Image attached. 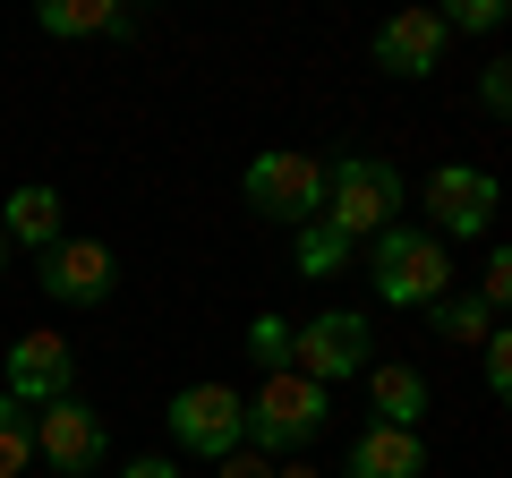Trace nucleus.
<instances>
[{
  "instance_id": "obj_20",
  "label": "nucleus",
  "mask_w": 512,
  "mask_h": 478,
  "mask_svg": "<svg viewBox=\"0 0 512 478\" xmlns=\"http://www.w3.org/2000/svg\"><path fill=\"white\" fill-rule=\"evenodd\" d=\"M436 18H444V35H453V26L461 35H495V26H504V0H453V9H436Z\"/></svg>"
},
{
  "instance_id": "obj_16",
  "label": "nucleus",
  "mask_w": 512,
  "mask_h": 478,
  "mask_svg": "<svg viewBox=\"0 0 512 478\" xmlns=\"http://www.w3.org/2000/svg\"><path fill=\"white\" fill-rule=\"evenodd\" d=\"M342 265H350V239L333 231V222H308V231H299V274L325 282V274H342Z\"/></svg>"
},
{
  "instance_id": "obj_26",
  "label": "nucleus",
  "mask_w": 512,
  "mask_h": 478,
  "mask_svg": "<svg viewBox=\"0 0 512 478\" xmlns=\"http://www.w3.org/2000/svg\"><path fill=\"white\" fill-rule=\"evenodd\" d=\"M274 478H316V470H308V461H291V470H274Z\"/></svg>"
},
{
  "instance_id": "obj_14",
  "label": "nucleus",
  "mask_w": 512,
  "mask_h": 478,
  "mask_svg": "<svg viewBox=\"0 0 512 478\" xmlns=\"http://www.w3.org/2000/svg\"><path fill=\"white\" fill-rule=\"evenodd\" d=\"M367 393H376V427H419V410H427V376L419 368H367Z\"/></svg>"
},
{
  "instance_id": "obj_11",
  "label": "nucleus",
  "mask_w": 512,
  "mask_h": 478,
  "mask_svg": "<svg viewBox=\"0 0 512 478\" xmlns=\"http://www.w3.org/2000/svg\"><path fill=\"white\" fill-rule=\"evenodd\" d=\"M444 18L436 9H393V18L376 26V69H393V77H427V69H444Z\"/></svg>"
},
{
  "instance_id": "obj_12",
  "label": "nucleus",
  "mask_w": 512,
  "mask_h": 478,
  "mask_svg": "<svg viewBox=\"0 0 512 478\" xmlns=\"http://www.w3.org/2000/svg\"><path fill=\"white\" fill-rule=\"evenodd\" d=\"M60 222H69V205H60V188L52 180H26V188H9V197H0V239H9V248H52L60 239Z\"/></svg>"
},
{
  "instance_id": "obj_8",
  "label": "nucleus",
  "mask_w": 512,
  "mask_h": 478,
  "mask_svg": "<svg viewBox=\"0 0 512 478\" xmlns=\"http://www.w3.org/2000/svg\"><path fill=\"white\" fill-rule=\"evenodd\" d=\"M427 214H436V239H478L495 222V171H478V163L427 171Z\"/></svg>"
},
{
  "instance_id": "obj_10",
  "label": "nucleus",
  "mask_w": 512,
  "mask_h": 478,
  "mask_svg": "<svg viewBox=\"0 0 512 478\" xmlns=\"http://www.w3.org/2000/svg\"><path fill=\"white\" fill-rule=\"evenodd\" d=\"M0 393L18 410H43V402H60V393H77L69 342H60V333H18V342H9V385Z\"/></svg>"
},
{
  "instance_id": "obj_21",
  "label": "nucleus",
  "mask_w": 512,
  "mask_h": 478,
  "mask_svg": "<svg viewBox=\"0 0 512 478\" xmlns=\"http://www.w3.org/2000/svg\"><path fill=\"white\" fill-rule=\"evenodd\" d=\"M478 359H487V393H512V333H504V325L478 342Z\"/></svg>"
},
{
  "instance_id": "obj_23",
  "label": "nucleus",
  "mask_w": 512,
  "mask_h": 478,
  "mask_svg": "<svg viewBox=\"0 0 512 478\" xmlns=\"http://www.w3.org/2000/svg\"><path fill=\"white\" fill-rule=\"evenodd\" d=\"M478 103H487V111H512V60H487V77H478Z\"/></svg>"
},
{
  "instance_id": "obj_4",
  "label": "nucleus",
  "mask_w": 512,
  "mask_h": 478,
  "mask_svg": "<svg viewBox=\"0 0 512 478\" xmlns=\"http://www.w3.org/2000/svg\"><path fill=\"white\" fill-rule=\"evenodd\" d=\"M239 197H248L265 222L308 231V222L325 214V163H316V154H299V146H274V154H256V163L239 171Z\"/></svg>"
},
{
  "instance_id": "obj_9",
  "label": "nucleus",
  "mask_w": 512,
  "mask_h": 478,
  "mask_svg": "<svg viewBox=\"0 0 512 478\" xmlns=\"http://www.w3.org/2000/svg\"><path fill=\"white\" fill-rule=\"evenodd\" d=\"M35 282L60 299V308H103L111 282H120V265H111L103 239H52V248H43V274H35Z\"/></svg>"
},
{
  "instance_id": "obj_18",
  "label": "nucleus",
  "mask_w": 512,
  "mask_h": 478,
  "mask_svg": "<svg viewBox=\"0 0 512 478\" xmlns=\"http://www.w3.org/2000/svg\"><path fill=\"white\" fill-rule=\"evenodd\" d=\"M427 316H436V333H444V342H487V333H495V316L478 308V299H453V291H444Z\"/></svg>"
},
{
  "instance_id": "obj_7",
  "label": "nucleus",
  "mask_w": 512,
  "mask_h": 478,
  "mask_svg": "<svg viewBox=\"0 0 512 478\" xmlns=\"http://www.w3.org/2000/svg\"><path fill=\"white\" fill-rule=\"evenodd\" d=\"M35 453L52 461V470H69V478L103 470V453H111V436H103V410H94V402H77V393L43 402V410H35Z\"/></svg>"
},
{
  "instance_id": "obj_1",
  "label": "nucleus",
  "mask_w": 512,
  "mask_h": 478,
  "mask_svg": "<svg viewBox=\"0 0 512 478\" xmlns=\"http://www.w3.org/2000/svg\"><path fill=\"white\" fill-rule=\"evenodd\" d=\"M367 282H376L384 308H436V299L453 291V257H444V239H436V231H410V222H393V231H376Z\"/></svg>"
},
{
  "instance_id": "obj_22",
  "label": "nucleus",
  "mask_w": 512,
  "mask_h": 478,
  "mask_svg": "<svg viewBox=\"0 0 512 478\" xmlns=\"http://www.w3.org/2000/svg\"><path fill=\"white\" fill-rule=\"evenodd\" d=\"M504 299H512V257H504V248H495V257H487V282H478V308H504Z\"/></svg>"
},
{
  "instance_id": "obj_15",
  "label": "nucleus",
  "mask_w": 512,
  "mask_h": 478,
  "mask_svg": "<svg viewBox=\"0 0 512 478\" xmlns=\"http://www.w3.org/2000/svg\"><path fill=\"white\" fill-rule=\"evenodd\" d=\"M35 26L43 35H128V9L120 0H43Z\"/></svg>"
},
{
  "instance_id": "obj_3",
  "label": "nucleus",
  "mask_w": 512,
  "mask_h": 478,
  "mask_svg": "<svg viewBox=\"0 0 512 478\" xmlns=\"http://www.w3.org/2000/svg\"><path fill=\"white\" fill-rule=\"evenodd\" d=\"M239 402H248V436H256V453H299V444L325 427L333 393L308 385L299 368H274V376H256V393H239Z\"/></svg>"
},
{
  "instance_id": "obj_19",
  "label": "nucleus",
  "mask_w": 512,
  "mask_h": 478,
  "mask_svg": "<svg viewBox=\"0 0 512 478\" xmlns=\"http://www.w3.org/2000/svg\"><path fill=\"white\" fill-rule=\"evenodd\" d=\"M248 359H256L265 376H274V368H291V325L256 308V325H248Z\"/></svg>"
},
{
  "instance_id": "obj_24",
  "label": "nucleus",
  "mask_w": 512,
  "mask_h": 478,
  "mask_svg": "<svg viewBox=\"0 0 512 478\" xmlns=\"http://www.w3.org/2000/svg\"><path fill=\"white\" fill-rule=\"evenodd\" d=\"M222 478H274V461H265V453H248V444H239V453H222Z\"/></svg>"
},
{
  "instance_id": "obj_5",
  "label": "nucleus",
  "mask_w": 512,
  "mask_h": 478,
  "mask_svg": "<svg viewBox=\"0 0 512 478\" xmlns=\"http://www.w3.org/2000/svg\"><path fill=\"white\" fill-rule=\"evenodd\" d=\"M291 368L308 376V385H342V376H367L376 368V333H367L359 308H325L308 316V325H291Z\"/></svg>"
},
{
  "instance_id": "obj_27",
  "label": "nucleus",
  "mask_w": 512,
  "mask_h": 478,
  "mask_svg": "<svg viewBox=\"0 0 512 478\" xmlns=\"http://www.w3.org/2000/svg\"><path fill=\"white\" fill-rule=\"evenodd\" d=\"M0 265H9V239H0Z\"/></svg>"
},
{
  "instance_id": "obj_13",
  "label": "nucleus",
  "mask_w": 512,
  "mask_h": 478,
  "mask_svg": "<svg viewBox=\"0 0 512 478\" xmlns=\"http://www.w3.org/2000/svg\"><path fill=\"white\" fill-rule=\"evenodd\" d=\"M342 470L350 478H427V444H419V427H359Z\"/></svg>"
},
{
  "instance_id": "obj_17",
  "label": "nucleus",
  "mask_w": 512,
  "mask_h": 478,
  "mask_svg": "<svg viewBox=\"0 0 512 478\" xmlns=\"http://www.w3.org/2000/svg\"><path fill=\"white\" fill-rule=\"evenodd\" d=\"M26 461H35V419L0 393V478H26Z\"/></svg>"
},
{
  "instance_id": "obj_6",
  "label": "nucleus",
  "mask_w": 512,
  "mask_h": 478,
  "mask_svg": "<svg viewBox=\"0 0 512 478\" xmlns=\"http://www.w3.org/2000/svg\"><path fill=\"white\" fill-rule=\"evenodd\" d=\"M163 419H171V444H180V453H205V461H222V453L248 444V402H239L231 385H180Z\"/></svg>"
},
{
  "instance_id": "obj_25",
  "label": "nucleus",
  "mask_w": 512,
  "mask_h": 478,
  "mask_svg": "<svg viewBox=\"0 0 512 478\" xmlns=\"http://www.w3.org/2000/svg\"><path fill=\"white\" fill-rule=\"evenodd\" d=\"M120 478H180V461H171V453H146V461H128Z\"/></svg>"
},
{
  "instance_id": "obj_2",
  "label": "nucleus",
  "mask_w": 512,
  "mask_h": 478,
  "mask_svg": "<svg viewBox=\"0 0 512 478\" xmlns=\"http://www.w3.org/2000/svg\"><path fill=\"white\" fill-rule=\"evenodd\" d=\"M325 222L359 248V239L393 231L402 222V171L384 163V154H342V163L325 171Z\"/></svg>"
}]
</instances>
